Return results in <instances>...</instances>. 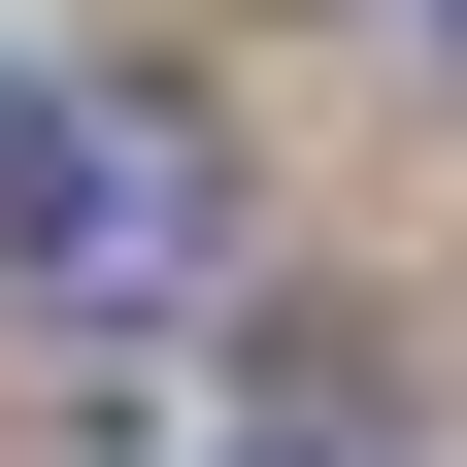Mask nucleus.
<instances>
[{"label":"nucleus","instance_id":"nucleus-3","mask_svg":"<svg viewBox=\"0 0 467 467\" xmlns=\"http://www.w3.org/2000/svg\"><path fill=\"white\" fill-rule=\"evenodd\" d=\"M434 34H467V0H434Z\"/></svg>","mask_w":467,"mask_h":467},{"label":"nucleus","instance_id":"nucleus-2","mask_svg":"<svg viewBox=\"0 0 467 467\" xmlns=\"http://www.w3.org/2000/svg\"><path fill=\"white\" fill-rule=\"evenodd\" d=\"M234 467H301V434H234Z\"/></svg>","mask_w":467,"mask_h":467},{"label":"nucleus","instance_id":"nucleus-1","mask_svg":"<svg viewBox=\"0 0 467 467\" xmlns=\"http://www.w3.org/2000/svg\"><path fill=\"white\" fill-rule=\"evenodd\" d=\"M201 267H234V201H201V134L134 67H0V301L34 334H167Z\"/></svg>","mask_w":467,"mask_h":467}]
</instances>
